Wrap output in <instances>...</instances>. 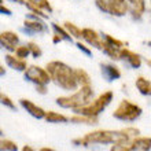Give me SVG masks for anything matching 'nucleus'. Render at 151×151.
<instances>
[{
    "instance_id": "nucleus-1",
    "label": "nucleus",
    "mask_w": 151,
    "mask_h": 151,
    "mask_svg": "<svg viewBox=\"0 0 151 151\" xmlns=\"http://www.w3.org/2000/svg\"><path fill=\"white\" fill-rule=\"evenodd\" d=\"M47 73L50 74V78L55 81L60 88H63L66 91H74L77 89L78 84L74 78L73 69H70L66 63L59 62V60H52L47 63Z\"/></svg>"
},
{
    "instance_id": "nucleus-2",
    "label": "nucleus",
    "mask_w": 151,
    "mask_h": 151,
    "mask_svg": "<svg viewBox=\"0 0 151 151\" xmlns=\"http://www.w3.org/2000/svg\"><path fill=\"white\" fill-rule=\"evenodd\" d=\"M93 96V89L91 85H83L78 91H76L70 96H60L56 99V103L63 109H77L89 103Z\"/></svg>"
},
{
    "instance_id": "nucleus-3",
    "label": "nucleus",
    "mask_w": 151,
    "mask_h": 151,
    "mask_svg": "<svg viewBox=\"0 0 151 151\" xmlns=\"http://www.w3.org/2000/svg\"><path fill=\"white\" fill-rule=\"evenodd\" d=\"M73 143L77 146H89V144H110L119 143V131H93L83 137L74 139Z\"/></svg>"
},
{
    "instance_id": "nucleus-4",
    "label": "nucleus",
    "mask_w": 151,
    "mask_h": 151,
    "mask_svg": "<svg viewBox=\"0 0 151 151\" xmlns=\"http://www.w3.org/2000/svg\"><path fill=\"white\" fill-rule=\"evenodd\" d=\"M113 96H114V93L111 91H106L102 95L98 96L93 102H89L85 106L74 109V111L76 114L85 115V117H98L106 109V106L113 100Z\"/></svg>"
},
{
    "instance_id": "nucleus-5",
    "label": "nucleus",
    "mask_w": 151,
    "mask_h": 151,
    "mask_svg": "<svg viewBox=\"0 0 151 151\" xmlns=\"http://www.w3.org/2000/svg\"><path fill=\"white\" fill-rule=\"evenodd\" d=\"M140 114H142L140 106L132 103V102H129V100H127V99H124V100H121V103L118 104V107L114 110L113 117L117 119H121V121L132 122V121H135L136 118H139Z\"/></svg>"
},
{
    "instance_id": "nucleus-6",
    "label": "nucleus",
    "mask_w": 151,
    "mask_h": 151,
    "mask_svg": "<svg viewBox=\"0 0 151 151\" xmlns=\"http://www.w3.org/2000/svg\"><path fill=\"white\" fill-rule=\"evenodd\" d=\"M96 6L102 11L121 17L128 11V4L125 0H96Z\"/></svg>"
},
{
    "instance_id": "nucleus-7",
    "label": "nucleus",
    "mask_w": 151,
    "mask_h": 151,
    "mask_svg": "<svg viewBox=\"0 0 151 151\" xmlns=\"http://www.w3.org/2000/svg\"><path fill=\"white\" fill-rule=\"evenodd\" d=\"M24 72H25V78H28L29 81L35 83L36 85L37 84L47 85L51 81L47 70H44L43 68H39V66H29V68L25 69Z\"/></svg>"
},
{
    "instance_id": "nucleus-8",
    "label": "nucleus",
    "mask_w": 151,
    "mask_h": 151,
    "mask_svg": "<svg viewBox=\"0 0 151 151\" xmlns=\"http://www.w3.org/2000/svg\"><path fill=\"white\" fill-rule=\"evenodd\" d=\"M19 41V37L15 32L7 30V32L0 33V45H3L4 48H7L8 51H14L17 47V44Z\"/></svg>"
},
{
    "instance_id": "nucleus-9",
    "label": "nucleus",
    "mask_w": 151,
    "mask_h": 151,
    "mask_svg": "<svg viewBox=\"0 0 151 151\" xmlns=\"http://www.w3.org/2000/svg\"><path fill=\"white\" fill-rule=\"evenodd\" d=\"M81 37H83L89 45L102 50V43H103V40H100V37H99V35H98L96 30L89 29V28L81 29Z\"/></svg>"
},
{
    "instance_id": "nucleus-10",
    "label": "nucleus",
    "mask_w": 151,
    "mask_h": 151,
    "mask_svg": "<svg viewBox=\"0 0 151 151\" xmlns=\"http://www.w3.org/2000/svg\"><path fill=\"white\" fill-rule=\"evenodd\" d=\"M119 59H125L127 62H129L132 68H140V65H142V59H140V56L135 52L129 51V50H119Z\"/></svg>"
},
{
    "instance_id": "nucleus-11",
    "label": "nucleus",
    "mask_w": 151,
    "mask_h": 151,
    "mask_svg": "<svg viewBox=\"0 0 151 151\" xmlns=\"http://www.w3.org/2000/svg\"><path fill=\"white\" fill-rule=\"evenodd\" d=\"M19 102H21V106H22V107H24L29 114H32L33 117H36V118H43L44 114H45V111H44L43 109L40 107V106H37V104L32 103L30 100L21 99Z\"/></svg>"
},
{
    "instance_id": "nucleus-12",
    "label": "nucleus",
    "mask_w": 151,
    "mask_h": 151,
    "mask_svg": "<svg viewBox=\"0 0 151 151\" xmlns=\"http://www.w3.org/2000/svg\"><path fill=\"white\" fill-rule=\"evenodd\" d=\"M150 137H139L137 136L131 142L129 147H131L132 151H150Z\"/></svg>"
},
{
    "instance_id": "nucleus-13",
    "label": "nucleus",
    "mask_w": 151,
    "mask_h": 151,
    "mask_svg": "<svg viewBox=\"0 0 151 151\" xmlns=\"http://www.w3.org/2000/svg\"><path fill=\"white\" fill-rule=\"evenodd\" d=\"M6 62L10 68L15 69V70H25V69L28 68V65H26V60L25 59H21L18 56L15 55H11V54H7L6 55Z\"/></svg>"
},
{
    "instance_id": "nucleus-14",
    "label": "nucleus",
    "mask_w": 151,
    "mask_h": 151,
    "mask_svg": "<svg viewBox=\"0 0 151 151\" xmlns=\"http://www.w3.org/2000/svg\"><path fill=\"white\" fill-rule=\"evenodd\" d=\"M102 73L106 77V80L111 81V80H117L121 77V72L119 69L114 65H102Z\"/></svg>"
},
{
    "instance_id": "nucleus-15",
    "label": "nucleus",
    "mask_w": 151,
    "mask_h": 151,
    "mask_svg": "<svg viewBox=\"0 0 151 151\" xmlns=\"http://www.w3.org/2000/svg\"><path fill=\"white\" fill-rule=\"evenodd\" d=\"M73 73H74V78L78 85H81V87L91 85V77L88 76V73L84 69H76V70H73Z\"/></svg>"
},
{
    "instance_id": "nucleus-16",
    "label": "nucleus",
    "mask_w": 151,
    "mask_h": 151,
    "mask_svg": "<svg viewBox=\"0 0 151 151\" xmlns=\"http://www.w3.org/2000/svg\"><path fill=\"white\" fill-rule=\"evenodd\" d=\"M24 25H25V28L29 29V30H32V32L40 33V32H45V30H47L45 25L37 19H25Z\"/></svg>"
},
{
    "instance_id": "nucleus-17",
    "label": "nucleus",
    "mask_w": 151,
    "mask_h": 151,
    "mask_svg": "<svg viewBox=\"0 0 151 151\" xmlns=\"http://www.w3.org/2000/svg\"><path fill=\"white\" fill-rule=\"evenodd\" d=\"M135 84H136V88L139 89L140 93L147 95V96L151 93V84L147 78H144V77H137Z\"/></svg>"
},
{
    "instance_id": "nucleus-18",
    "label": "nucleus",
    "mask_w": 151,
    "mask_h": 151,
    "mask_svg": "<svg viewBox=\"0 0 151 151\" xmlns=\"http://www.w3.org/2000/svg\"><path fill=\"white\" fill-rule=\"evenodd\" d=\"M43 118H45L47 122H52V124H56V122H68L69 118L66 115L63 114H59V113H55V111H45Z\"/></svg>"
},
{
    "instance_id": "nucleus-19",
    "label": "nucleus",
    "mask_w": 151,
    "mask_h": 151,
    "mask_svg": "<svg viewBox=\"0 0 151 151\" xmlns=\"http://www.w3.org/2000/svg\"><path fill=\"white\" fill-rule=\"evenodd\" d=\"M69 121L76 124H87V125H93V124H98V117H85V115H80L76 114L73 117L69 118Z\"/></svg>"
},
{
    "instance_id": "nucleus-20",
    "label": "nucleus",
    "mask_w": 151,
    "mask_h": 151,
    "mask_svg": "<svg viewBox=\"0 0 151 151\" xmlns=\"http://www.w3.org/2000/svg\"><path fill=\"white\" fill-rule=\"evenodd\" d=\"M102 50H103L111 59H115V60L119 59V48H115V47H113V45H110V44H107L106 41H103V43H102Z\"/></svg>"
},
{
    "instance_id": "nucleus-21",
    "label": "nucleus",
    "mask_w": 151,
    "mask_h": 151,
    "mask_svg": "<svg viewBox=\"0 0 151 151\" xmlns=\"http://www.w3.org/2000/svg\"><path fill=\"white\" fill-rule=\"evenodd\" d=\"M128 1L133 6V11L132 12H136V14H133L135 17H140L146 11V3H144V0H128Z\"/></svg>"
},
{
    "instance_id": "nucleus-22",
    "label": "nucleus",
    "mask_w": 151,
    "mask_h": 151,
    "mask_svg": "<svg viewBox=\"0 0 151 151\" xmlns=\"http://www.w3.org/2000/svg\"><path fill=\"white\" fill-rule=\"evenodd\" d=\"M25 3H30L33 6H36L40 10H47L48 12H52V7L48 0H26Z\"/></svg>"
},
{
    "instance_id": "nucleus-23",
    "label": "nucleus",
    "mask_w": 151,
    "mask_h": 151,
    "mask_svg": "<svg viewBox=\"0 0 151 151\" xmlns=\"http://www.w3.org/2000/svg\"><path fill=\"white\" fill-rule=\"evenodd\" d=\"M0 151H18V146L12 140L0 139Z\"/></svg>"
},
{
    "instance_id": "nucleus-24",
    "label": "nucleus",
    "mask_w": 151,
    "mask_h": 151,
    "mask_svg": "<svg viewBox=\"0 0 151 151\" xmlns=\"http://www.w3.org/2000/svg\"><path fill=\"white\" fill-rule=\"evenodd\" d=\"M63 28L66 29V32L72 37H81V29L78 26H76L74 24H72V22H65Z\"/></svg>"
},
{
    "instance_id": "nucleus-25",
    "label": "nucleus",
    "mask_w": 151,
    "mask_h": 151,
    "mask_svg": "<svg viewBox=\"0 0 151 151\" xmlns=\"http://www.w3.org/2000/svg\"><path fill=\"white\" fill-rule=\"evenodd\" d=\"M0 103L4 104V106H7V107H10V109H12V110H17V106L11 100V98L7 95H4L3 92H0Z\"/></svg>"
},
{
    "instance_id": "nucleus-26",
    "label": "nucleus",
    "mask_w": 151,
    "mask_h": 151,
    "mask_svg": "<svg viewBox=\"0 0 151 151\" xmlns=\"http://www.w3.org/2000/svg\"><path fill=\"white\" fill-rule=\"evenodd\" d=\"M14 51H15V56H18V58H21V59H25V58L30 54L28 45H18V47H15Z\"/></svg>"
},
{
    "instance_id": "nucleus-27",
    "label": "nucleus",
    "mask_w": 151,
    "mask_h": 151,
    "mask_svg": "<svg viewBox=\"0 0 151 151\" xmlns=\"http://www.w3.org/2000/svg\"><path fill=\"white\" fill-rule=\"evenodd\" d=\"M52 28H54V30L56 32V35H59L62 39H65V40H72V36H70V35L66 32V29H65V28L59 26L58 24H54V25H52Z\"/></svg>"
},
{
    "instance_id": "nucleus-28",
    "label": "nucleus",
    "mask_w": 151,
    "mask_h": 151,
    "mask_svg": "<svg viewBox=\"0 0 151 151\" xmlns=\"http://www.w3.org/2000/svg\"><path fill=\"white\" fill-rule=\"evenodd\" d=\"M104 41L107 44H110V45H113V47H115V48H122V45H124V43L121 40L114 39V37L110 36V35H104Z\"/></svg>"
},
{
    "instance_id": "nucleus-29",
    "label": "nucleus",
    "mask_w": 151,
    "mask_h": 151,
    "mask_svg": "<svg viewBox=\"0 0 151 151\" xmlns=\"http://www.w3.org/2000/svg\"><path fill=\"white\" fill-rule=\"evenodd\" d=\"M28 48H29V52H30V54H33V56H35V58H40V56L43 55L41 48H40L36 43H29L28 44Z\"/></svg>"
},
{
    "instance_id": "nucleus-30",
    "label": "nucleus",
    "mask_w": 151,
    "mask_h": 151,
    "mask_svg": "<svg viewBox=\"0 0 151 151\" xmlns=\"http://www.w3.org/2000/svg\"><path fill=\"white\" fill-rule=\"evenodd\" d=\"M110 151H132L129 144H122V143H113V147Z\"/></svg>"
},
{
    "instance_id": "nucleus-31",
    "label": "nucleus",
    "mask_w": 151,
    "mask_h": 151,
    "mask_svg": "<svg viewBox=\"0 0 151 151\" xmlns=\"http://www.w3.org/2000/svg\"><path fill=\"white\" fill-rule=\"evenodd\" d=\"M26 6H28L30 10L33 11V14H36V15H39V17H41V18H45L47 17V14H44L43 12V10H40V8H37L36 6H33V4H30V3H25Z\"/></svg>"
},
{
    "instance_id": "nucleus-32",
    "label": "nucleus",
    "mask_w": 151,
    "mask_h": 151,
    "mask_svg": "<svg viewBox=\"0 0 151 151\" xmlns=\"http://www.w3.org/2000/svg\"><path fill=\"white\" fill-rule=\"evenodd\" d=\"M77 47H78L80 50H81V51H84V52H85L87 55H91V50H89V48H88L87 45H85V44H83V43H81V41H78V43H77Z\"/></svg>"
},
{
    "instance_id": "nucleus-33",
    "label": "nucleus",
    "mask_w": 151,
    "mask_h": 151,
    "mask_svg": "<svg viewBox=\"0 0 151 151\" xmlns=\"http://www.w3.org/2000/svg\"><path fill=\"white\" fill-rule=\"evenodd\" d=\"M36 91L39 92V93H41V95H45V93H47V88H45V85H43V84H37Z\"/></svg>"
},
{
    "instance_id": "nucleus-34",
    "label": "nucleus",
    "mask_w": 151,
    "mask_h": 151,
    "mask_svg": "<svg viewBox=\"0 0 151 151\" xmlns=\"http://www.w3.org/2000/svg\"><path fill=\"white\" fill-rule=\"evenodd\" d=\"M0 12H3V14H7V15H10L11 14V10L7 7H4L3 4H0Z\"/></svg>"
},
{
    "instance_id": "nucleus-35",
    "label": "nucleus",
    "mask_w": 151,
    "mask_h": 151,
    "mask_svg": "<svg viewBox=\"0 0 151 151\" xmlns=\"http://www.w3.org/2000/svg\"><path fill=\"white\" fill-rule=\"evenodd\" d=\"M62 40L63 39H62L59 35H56V33L54 35V37H52V41H54V43H59V41H62Z\"/></svg>"
},
{
    "instance_id": "nucleus-36",
    "label": "nucleus",
    "mask_w": 151,
    "mask_h": 151,
    "mask_svg": "<svg viewBox=\"0 0 151 151\" xmlns=\"http://www.w3.org/2000/svg\"><path fill=\"white\" fill-rule=\"evenodd\" d=\"M21 151H35L33 150L32 147H30V146H24V147H22V150Z\"/></svg>"
},
{
    "instance_id": "nucleus-37",
    "label": "nucleus",
    "mask_w": 151,
    "mask_h": 151,
    "mask_svg": "<svg viewBox=\"0 0 151 151\" xmlns=\"http://www.w3.org/2000/svg\"><path fill=\"white\" fill-rule=\"evenodd\" d=\"M40 151H55V150H52V148H48V147H43V148H40Z\"/></svg>"
},
{
    "instance_id": "nucleus-38",
    "label": "nucleus",
    "mask_w": 151,
    "mask_h": 151,
    "mask_svg": "<svg viewBox=\"0 0 151 151\" xmlns=\"http://www.w3.org/2000/svg\"><path fill=\"white\" fill-rule=\"evenodd\" d=\"M4 73H6V70H4V68H3V66H1V65H0V76H1V74H4Z\"/></svg>"
},
{
    "instance_id": "nucleus-39",
    "label": "nucleus",
    "mask_w": 151,
    "mask_h": 151,
    "mask_svg": "<svg viewBox=\"0 0 151 151\" xmlns=\"http://www.w3.org/2000/svg\"><path fill=\"white\" fill-rule=\"evenodd\" d=\"M18 3H22V4H25V0H17Z\"/></svg>"
},
{
    "instance_id": "nucleus-40",
    "label": "nucleus",
    "mask_w": 151,
    "mask_h": 151,
    "mask_svg": "<svg viewBox=\"0 0 151 151\" xmlns=\"http://www.w3.org/2000/svg\"><path fill=\"white\" fill-rule=\"evenodd\" d=\"M1 133H3V132H1V129H0V135H1Z\"/></svg>"
}]
</instances>
